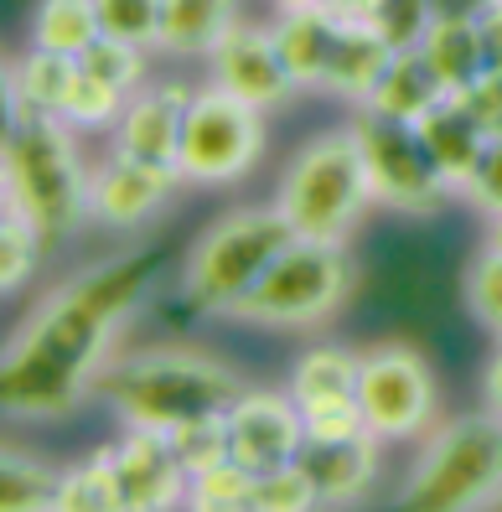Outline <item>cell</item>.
I'll use <instances>...</instances> for the list:
<instances>
[{
    "instance_id": "6da1fadb",
    "label": "cell",
    "mask_w": 502,
    "mask_h": 512,
    "mask_svg": "<svg viewBox=\"0 0 502 512\" xmlns=\"http://www.w3.org/2000/svg\"><path fill=\"white\" fill-rule=\"evenodd\" d=\"M156 264V249H135L109 264H94L73 285L47 295L0 363V404L26 419H57L88 388H99L114 331L135 311Z\"/></svg>"
},
{
    "instance_id": "7a4b0ae2",
    "label": "cell",
    "mask_w": 502,
    "mask_h": 512,
    "mask_svg": "<svg viewBox=\"0 0 502 512\" xmlns=\"http://www.w3.org/2000/svg\"><path fill=\"white\" fill-rule=\"evenodd\" d=\"M0 166H6V207H16L21 218H32L47 244L52 238H68L83 223L88 176L78 166V150L68 140L63 114L11 99Z\"/></svg>"
},
{
    "instance_id": "3957f363",
    "label": "cell",
    "mask_w": 502,
    "mask_h": 512,
    "mask_svg": "<svg viewBox=\"0 0 502 512\" xmlns=\"http://www.w3.org/2000/svg\"><path fill=\"white\" fill-rule=\"evenodd\" d=\"M99 394L125 425L176 430L202 414H228L239 404V383H233L223 363H213L202 352L156 347V352H135L125 363L104 368Z\"/></svg>"
},
{
    "instance_id": "277c9868",
    "label": "cell",
    "mask_w": 502,
    "mask_h": 512,
    "mask_svg": "<svg viewBox=\"0 0 502 512\" xmlns=\"http://www.w3.org/2000/svg\"><path fill=\"white\" fill-rule=\"evenodd\" d=\"M295 238L280 207H249V213H228L197 238L187 259V300L208 316H233L239 300L259 285V275L280 259V249Z\"/></svg>"
},
{
    "instance_id": "5b68a950",
    "label": "cell",
    "mask_w": 502,
    "mask_h": 512,
    "mask_svg": "<svg viewBox=\"0 0 502 512\" xmlns=\"http://www.w3.org/2000/svg\"><path fill=\"white\" fill-rule=\"evenodd\" d=\"M368 197H373V182H368L358 135L337 130V135H316L290 161L275 207L301 238H337L342 244V233L368 207Z\"/></svg>"
},
{
    "instance_id": "8992f818",
    "label": "cell",
    "mask_w": 502,
    "mask_h": 512,
    "mask_svg": "<svg viewBox=\"0 0 502 512\" xmlns=\"http://www.w3.org/2000/svg\"><path fill=\"white\" fill-rule=\"evenodd\" d=\"M502 492V414H461L440 430L404 487L415 512H471Z\"/></svg>"
},
{
    "instance_id": "52a82bcc",
    "label": "cell",
    "mask_w": 502,
    "mask_h": 512,
    "mask_svg": "<svg viewBox=\"0 0 502 512\" xmlns=\"http://www.w3.org/2000/svg\"><path fill=\"white\" fill-rule=\"evenodd\" d=\"M347 300V254L337 238H301L295 233L280 259L259 275V285L239 300L244 321L259 326H311L327 321Z\"/></svg>"
},
{
    "instance_id": "ba28073f",
    "label": "cell",
    "mask_w": 502,
    "mask_h": 512,
    "mask_svg": "<svg viewBox=\"0 0 502 512\" xmlns=\"http://www.w3.org/2000/svg\"><path fill=\"white\" fill-rule=\"evenodd\" d=\"M259 150H264L259 104L228 94V88H208V94H197L192 109H187L176 171H182V182L223 187V182H239V176L259 161Z\"/></svg>"
},
{
    "instance_id": "9c48e42d",
    "label": "cell",
    "mask_w": 502,
    "mask_h": 512,
    "mask_svg": "<svg viewBox=\"0 0 502 512\" xmlns=\"http://www.w3.org/2000/svg\"><path fill=\"white\" fill-rule=\"evenodd\" d=\"M358 150H363V166H368V182H373V197H383L389 207H404V213H430V207L446 197V176L430 161V145L420 135V125L409 119H394V114H378L363 104L358 125Z\"/></svg>"
},
{
    "instance_id": "30bf717a",
    "label": "cell",
    "mask_w": 502,
    "mask_h": 512,
    "mask_svg": "<svg viewBox=\"0 0 502 512\" xmlns=\"http://www.w3.org/2000/svg\"><path fill=\"white\" fill-rule=\"evenodd\" d=\"M358 409L378 440L420 435L435 419V378L415 347H373L358 363Z\"/></svg>"
},
{
    "instance_id": "8fae6325",
    "label": "cell",
    "mask_w": 502,
    "mask_h": 512,
    "mask_svg": "<svg viewBox=\"0 0 502 512\" xmlns=\"http://www.w3.org/2000/svg\"><path fill=\"white\" fill-rule=\"evenodd\" d=\"M228 445L233 461L249 471L290 466L306 445V414L290 394H239V404L228 409Z\"/></svg>"
},
{
    "instance_id": "7c38bea8",
    "label": "cell",
    "mask_w": 502,
    "mask_h": 512,
    "mask_svg": "<svg viewBox=\"0 0 502 512\" xmlns=\"http://www.w3.org/2000/svg\"><path fill=\"white\" fill-rule=\"evenodd\" d=\"M213 78H218V88H228V94H239L259 109L285 104L295 88H301L285 68L275 32H254V26H233V32L213 47Z\"/></svg>"
},
{
    "instance_id": "4fadbf2b",
    "label": "cell",
    "mask_w": 502,
    "mask_h": 512,
    "mask_svg": "<svg viewBox=\"0 0 502 512\" xmlns=\"http://www.w3.org/2000/svg\"><path fill=\"white\" fill-rule=\"evenodd\" d=\"M182 182L176 166H156L114 150V161H104L94 176H88V207L94 218H104L109 228H135L166 202V192Z\"/></svg>"
},
{
    "instance_id": "5bb4252c",
    "label": "cell",
    "mask_w": 502,
    "mask_h": 512,
    "mask_svg": "<svg viewBox=\"0 0 502 512\" xmlns=\"http://www.w3.org/2000/svg\"><path fill=\"white\" fill-rule=\"evenodd\" d=\"M114 476H120V512H151V507H166L182 492V461L171 450V435L166 430H145V425H130V435L114 445Z\"/></svg>"
},
{
    "instance_id": "9a60e30c",
    "label": "cell",
    "mask_w": 502,
    "mask_h": 512,
    "mask_svg": "<svg viewBox=\"0 0 502 512\" xmlns=\"http://www.w3.org/2000/svg\"><path fill=\"white\" fill-rule=\"evenodd\" d=\"M187 109H192V94L182 83L145 88V94L130 99L125 114H120V150L125 156H140V161H156V166H176Z\"/></svg>"
},
{
    "instance_id": "2e32d148",
    "label": "cell",
    "mask_w": 502,
    "mask_h": 512,
    "mask_svg": "<svg viewBox=\"0 0 502 512\" xmlns=\"http://www.w3.org/2000/svg\"><path fill=\"white\" fill-rule=\"evenodd\" d=\"M373 440H378L373 430L342 435V440H316V435H306L295 466H301V476L311 481L316 502H347V497H358V492L368 487L373 466H378Z\"/></svg>"
},
{
    "instance_id": "e0dca14e",
    "label": "cell",
    "mask_w": 502,
    "mask_h": 512,
    "mask_svg": "<svg viewBox=\"0 0 502 512\" xmlns=\"http://www.w3.org/2000/svg\"><path fill=\"white\" fill-rule=\"evenodd\" d=\"M342 16L332 6H295L275 21V42H280V57L290 78L301 88H327V73H332V57H337V42H342Z\"/></svg>"
},
{
    "instance_id": "ac0fdd59",
    "label": "cell",
    "mask_w": 502,
    "mask_h": 512,
    "mask_svg": "<svg viewBox=\"0 0 502 512\" xmlns=\"http://www.w3.org/2000/svg\"><path fill=\"white\" fill-rule=\"evenodd\" d=\"M420 135H425V145H430V161L440 166V176H446L451 187H466V176L477 171L482 150H487V140H492V130H487L456 94H446V99H440V104L420 119Z\"/></svg>"
},
{
    "instance_id": "d6986e66",
    "label": "cell",
    "mask_w": 502,
    "mask_h": 512,
    "mask_svg": "<svg viewBox=\"0 0 502 512\" xmlns=\"http://www.w3.org/2000/svg\"><path fill=\"white\" fill-rule=\"evenodd\" d=\"M446 99V83H440V73L430 68V57L420 47H399L389 57V68L378 73L373 94L363 99L368 109L378 114H394V119H409V125H420V119Z\"/></svg>"
},
{
    "instance_id": "ffe728a7",
    "label": "cell",
    "mask_w": 502,
    "mask_h": 512,
    "mask_svg": "<svg viewBox=\"0 0 502 512\" xmlns=\"http://www.w3.org/2000/svg\"><path fill=\"white\" fill-rule=\"evenodd\" d=\"M399 47L378 32L373 21H347L342 26V42H337V57H332V73H327V88L332 94H347V99H368L378 73L389 68V57Z\"/></svg>"
},
{
    "instance_id": "44dd1931",
    "label": "cell",
    "mask_w": 502,
    "mask_h": 512,
    "mask_svg": "<svg viewBox=\"0 0 502 512\" xmlns=\"http://www.w3.org/2000/svg\"><path fill=\"white\" fill-rule=\"evenodd\" d=\"M358 363L342 347H316L306 352L290 373V399L301 404V414L311 409H332V404H358Z\"/></svg>"
},
{
    "instance_id": "7402d4cb",
    "label": "cell",
    "mask_w": 502,
    "mask_h": 512,
    "mask_svg": "<svg viewBox=\"0 0 502 512\" xmlns=\"http://www.w3.org/2000/svg\"><path fill=\"white\" fill-rule=\"evenodd\" d=\"M239 26V0H166L161 11V47L166 52H208Z\"/></svg>"
},
{
    "instance_id": "603a6c76",
    "label": "cell",
    "mask_w": 502,
    "mask_h": 512,
    "mask_svg": "<svg viewBox=\"0 0 502 512\" xmlns=\"http://www.w3.org/2000/svg\"><path fill=\"white\" fill-rule=\"evenodd\" d=\"M420 52L440 73L446 94H461V88H471L487 73V52H482V26L477 21H430V32L420 37Z\"/></svg>"
},
{
    "instance_id": "cb8c5ba5",
    "label": "cell",
    "mask_w": 502,
    "mask_h": 512,
    "mask_svg": "<svg viewBox=\"0 0 502 512\" xmlns=\"http://www.w3.org/2000/svg\"><path fill=\"white\" fill-rule=\"evenodd\" d=\"M99 37H104V26H99L94 0H42L32 16V47H47V52L83 57Z\"/></svg>"
},
{
    "instance_id": "d4e9b609",
    "label": "cell",
    "mask_w": 502,
    "mask_h": 512,
    "mask_svg": "<svg viewBox=\"0 0 502 512\" xmlns=\"http://www.w3.org/2000/svg\"><path fill=\"white\" fill-rule=\"evenodd\" d=\"M57 512H120V476H114V445L94 450V461L68 466L57 476Z\"/></svg>"
},
{
    "instance_id": "484cf974",
    "label": "cell",
    "mask_w": 502,
    "mask_h": 512,
    "mask_svg": "<svg viewBox=\"0 0 502 512\" xmlns=\"http://www.w3.org/2000/svg\"><path fill=\"white\" fill-rule=\"evenodd\" d=\"M78 73V57H63V52H47V47H32L11 68V99L16 104H32V109H63V94Z\"/></svg>"
},
{
    "instance_id": "4316f807",
    "label": "cell",
    "mask_w": 502,
    "mask_h": 512,
    "mask_svg": "<svg viewBox=\"0 0 502 512\" xmlns=\"http://www.w3.org/2000/svg\"><path fill=\"white\" fill-rule=\"evenodd\" d=\"M57 476L42 461L21 456V450H6L0 456V507L6 512H57Z\"/></svg>"
},
{
    "instance_id": "83f0119b",
    "label": "cell",
    "mask_w": 502,
    "mask_h": 512,
    "mask_svg": "<svg viewBox=\"0 0 502 512\" xmlns=\"http://www.w3.org/2000/svg\"><path fill=\"white\" fill-rule=\"evenodd\" d=\"M166 435H171V450H176V461H182L187 481L202 476V471H213L218 461L233 456V445H228V414L187 419V425H176V430H166Z\"/></svg>"
},
{
    "instance_id": "f1b7e54d",
    "label": "cell",
    "mask_w": 502,
    "mask_h": 512,
    "mask_svg": "<svg viewBox=\"0 0 502 512\" xmlns=\"http://www.w3.org/2000/svg\"><path fill=\"white\" fill-rule=\"evenodd\" d=\"M125 88H114V83H104V78H94L88 68H78L73 73V83H68V94H63V114L68 125H83V130H94V125H114V119L125 114Z\"/></svg>"
},
{
    "instance_id": "f546056e",
    "label": "cell",
    "mask_w": 502,
    "mask_h": 512,
    "mask_svg": "<svg viewBox=\"0 0 502 512\" xmlns=\"http://www.w3.org/2000/svg\"><path fill=\"white\" fill-rule=\"evenodd\" d=\"M254 476L244 461H218L213 471L192 476V507L202 512H249V497H254Z\"/></svg>"
},
{
    "instance_id": "4dcf8cb0",
    "label": "cell",
    "mask_w": 502,
    "mask_h": 512,
    "mask_svg": "<svg viewBox=\"0 0 502 512\" xmlns=\"http://www.w3.org/2000/svg\"><path fill=\"white\" fill-rule=\"evenodd\" d=\"M42 244H47L42 228L32 218H21L16 207H6V228H0V285H6V295L32 280V269L42 259Z\"/></svg>"
},
{
    "instance_id": "1f68e13d",
    "label": "cell",
    "mask_w": 502,
    "mask_h": 512,
    "mask_svg": "<svg viewBox=\"0 0 502 512\" xmlns=\"http://www.w3.org/2000/svg\"><path fill=\"white\" fill-rule=\"evenodd\" d=\"M104 37H120L135 47H161V11L166 0H94Z\"/></svg>"
},
{
    "instance_id": "d6a6232c",
    "label": "cell",
    "mask_w": 502,
    "mask_h": 512,
    "mask_svg": "<svg viewBox=\"0 0 502 512\" xmlns=\"http://www.w3.org/2000/svg\"><path fill=\"white\" fill-rule=\"evenodd\" d=\"M306 507H316V492H311V481L301 476V466H295V461L254 476L249 512H306Z\"/></svg>"
},
{
    "instance_id": "836d02e7",
    "label": "cell",
    "mask_w": 502,
    "mask_h": 512,
    "mask_svg": "<svg viewBox=\"0 0 502 512\" xmlns=\"http://www.w3.org/2000/svg\"><path fill=\"white\" fill-rule=\"evenodd\" d=\"M145 47H135V42H120V37H99L94 47H88L83 57H78V68H88L94 78H104V83H114V88H130L145 78V57H140Z\"/></svg>"
},
{
    "instance_id": "e575fe53",
    "label": "cell",
    "mask_w": 502,
    "mask_h": 512,
    "mask_svg": "<svg viewBox=\"0 0 502 512\" xmlns=\"http://www.w3.org/2000/svg\"><path fill=\"white\" fill-rule=\"evenodd\" d=\"M466 300H471V311H477V321L502 337V249L477 254L471 280H466Z\"/></svg>"
},
{
    "instance_id": "d590c367",
    "label": "cell",
    "mask_w": 502,
    "mask_h": 512,
    "mask_svg": "<svg viewBox=\"0 0 502 512\" xmlns=\"http://www.w3.org/2000/svg\"><path fill=\"white\" fill-rule=\"evenodd\" d=\"M430 0H383L373 26L383 37H389L394 47H420V37L430 32Z\"/></svg>"
},
{
    "instance_id": "8d00e7d4",
    "label": "cell",
    "mask_w": 502,
    "mask_h": 512,
    "mask_svg": "<svg viewBox=\"0 0 502 512\" xmlns=\"http://www.w3.org/2000/svg\"><path fill=\"white\" fill-rule=\"evenodd\" d=\"M477 207H487V213H502V135H492L487 140V150H482V161H477V171L466 176V187H461Z\"/></svg>"
},
{
    "instance_id": "74e56055",
    "label": "cell",
    "mask_w": 502,
    "mask_h": 512,
    "mask_svg": "<svg viewBox=\"0 0 502 512\" xmlns=\"http://www.w3.org/2000/svg\"><path fill=\"white\" fill-rule=\"evenodd\" d=\"M368 419L358 404H332V409H311L306 414V435L316 440H342V435H363Z\"/></svg>"
},
{
    "instance_id": "f35d334b",
    "label": "cell",
    "mask_w": 502,
    "mask_h": 512,
    "mask_svg": "<svg viewBox=\"0 0 502 512\" xmlns=\"http://www.w3.org/2000/svg\"><path fill=\"white\" fill-rule=\"evenodd\" d=\"M482 26V52H487V68L502 73V0H492V6L477 16Z\"/></svg>"
},
{
    "instance_id": "ab89813d",
    "label": "cell",
    "mask_w": 502,
    "mask_h": 512,
    "mask_svg": "<svg viewBox=\"0 0 502 512\" xmlns=\"http://www.w3.org/2000/svg\"><path fill=\"white\" fill-rule=\"evenodd\" d=\"M492 0H430V16L435 21H477Z\"/></svg>"
},
{
    "instance_id": "60d3db41",
    "label": "cell",
    "mask_w": 502,
    "mask_h": 512,
    "mask_svg": "<svg viewBox=\"0 0 502 512\" xmlns=\"http://www.w3.org/2000/svg\"><path fill=\"white\" fill-rule=\"evenodd\" d=\"M321 6H332L342 21H373L383 0H321Z\"/></svg>"
},
{
    "instance_id": "b9f144b4",
    "label": "cell",
    "mask_w": 502,
    "mask_h": 512,
    "mask_svg": "<svg viewBox=\"0 0 502 512\" xmlns=\"http://www.w3.org/2000/svg\"><path fill=\"white\" fill-rule=\"evenodd\" d=\"M482 394H487V409L492 414H502V352L487 363V373H482Z\"/></svg>"
},
{
    "instance_id": "7bdbcfd3",
    "label": "cell",
    "mask_w": 502,
    "mask_h": 512,
    "mask_svg": "<svg viewBox=\"0 0 502 512\" xmlns=\"http://www.w3.org/2000/svg\"><path fill=\"white\" fill-rule=\"evenodd\" d=\"M492 249H502V213H492Z\"/></svg>"
},
{
    "instance_id": "ee69618b",
    "label": "cell",
    "mask_w": 502,
    "mask_h": 512,
    "mask_svg": "<svg viewBox=\"0 0 502 512\" xmlns=\"http://www.w3.org/2000/svg\"><path fill=\"white\" fill-rule=\"evenodd\" d=\"M295 6H321V0H280V11H295Z\"/></svg>"
}]
</instances>
